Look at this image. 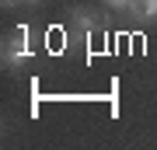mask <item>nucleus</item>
<instances>
[{
    "mask_svg": "<svg viewBox=\"0 0 157 150\" xmlns=\"http://www.w3.org/2000/svg\"><path fill=\"white\" fill-rule=\"evenodd\" d=\"M25 60H32V49H28V35H25V28H17L14 42L4 49V63H7V67H17V63H25Z\"/></svg>",
    "mask_w": 157,
    "mask_h": 150,
    "instance_id": "f257e3e1",
    "label": "nucleus"
},
{
    "mask_svg": "<svg viewBox=\"0 0 157 150\" xmlns=\"http://www.w3.org/2000/svg\"><path fill=\"white\" fill-rule=\"evenodd\" d=\"M129 14L143 17V21H154L157 17V0H133V4H129Z\"/></svg>",
    "mask_w": 157,
    "mask_h": 150,
    "instance_id": "f03ea898",
    "label": "nucleus"
},
{
    "mask_svg": "<svg viewBox=\"0 0 157 150\" xmlns=\"http://www.w3.org/2000/svg\"><path fill=\"white\" fill-rule=\"evenodd\" d=\"M108 7H119V11H129V4H133V0H105Z\"/></svg>",
    "mask_w": 157,
    "mask_h": 150,
    "instance_id": "7ed1b4c3",
    "label": "nucleus"
},
{
    "mask_svg": "<svg viewBox=\"0 0 157 150\" xmlns=\"http://www.w3.org/2000/svg\"><path fill=\"white\" fill-rule=\"evenodd\" d=\"M25 4H39V0H25Z\"/></svg>",
    "mask_w": 157,
    "mask_h": 150,
    "instance_id": "20e7f679",
    "label": "nucleus"
},
{
    "mask_svg": "<svg viewBox=\"0 0 157 150\" xmlns=\"http://www.w3.org/2000/svg\"><path fill=\"white\" fill-rule=\"evenodd\" d=\"M4 4H14V0H4Z\"/></svg>",
    "mask_w": 157,
    "mask_h": 150,
    "instance_id": "39448f33",
    "label": "nucleus"
}]
</instances>
